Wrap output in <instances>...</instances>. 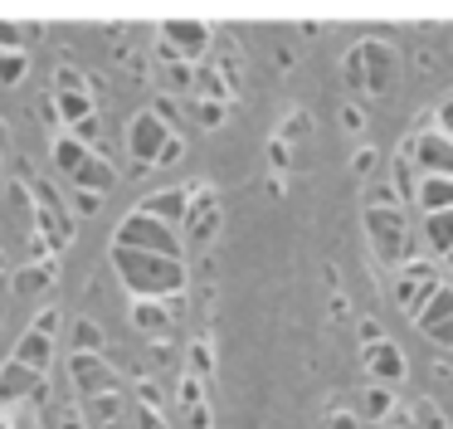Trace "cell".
Returning a JSON list of instances; mask_svg holds the SVG:
<instances>
[{"label": "cell", "mask_w": 453, "mask_h": 429, "mask_svg": "<svg viewBox=\"0 0 453 429\" xmlns=\"http://www.w3.org/2000/svg\"><path fill=\"white\" fill-rule=\"evenodd\" d=\"M112 273L132 298H151V302H171L190 288V269L186 259H161V254H137V249H108Z\"/></svg>", "instance_id": "6da1fadb"}, {"label": "cell", "mask_w": 453, "mask_h": 429, "mask_svg": "<svg viewBox=\"0 0 453 429\" xmlns=\"http://www.w3.org/2000/svg\"><path fill=\"white\" fill-rule=\"evenodd\" d=\"M395 68H400V49L390 39L371 35V39H356L342 58V83L351 93V103L361 98H385L395 83Z\"/></svg>", "instance_id": "7a4b0ae2"}, {"label": "cell", "mask_w": 453, "mask_h": 429, "mask_svg": "<svg viewBox=\"0 0 453 429\" xmlns=\"http://www.w3.org/2000/svg\"><path fill=\"white\" fill-rule=\"evenodd\" d=\"M365 244H371V259L380 269H404L410 259H419V239H414V224L400 205H385V210H365Z\"/></svg>", "instance_id": "3957f363"}, {"label": "cell", "mask_w": 453, "mask_h": 429, "mask_svg": "<svg viewBox=\"0 0 453 429\" xmlns=\"http://www.w3.org/2000/svg\"><path fill=\"white\" fill-rule=\"evenodd\" d=\"M25 191H30V224H35V239L44 244V254H54V259H59V254L73 249V239H79V220L69 214L64 195L54 191L44 176L25 181Z\"/></svg>", "instance_id": "277c9868"}, {"label": "cell", "mask_w": 453, "mask_h": 429, "mask_svg": "<svg viewBox=\"0 0 453 429\" xmlns=\"http://www.w3.org/2000/svg\"><path fill=\"white\" fill-rule=\"evenodd\" d=\"M225 230V200H219L215 181H196L190 185V205L180 220V249L186 254H210V244Z\"/></svg>", "instance_id": "5b68a950"}, {"label": "cell", "mask_w": 453, "mask_h": 429, "mask_svg": "<svg viewBox=\"0 0 453 429\" xmlns=\"http://www.w3.org/2000/svg\"><path fill=\"white\" fill-rule=\"evenodd\" d=\"M112 249H137V254H161V259H186V249H180V230H171V224L151 220V214H142V210H127L118 220V230H112Z\"/></svg>", "instance_id": "8992f818"}, {"label": "cell", "mask_w": 453, "mask_h": 429, "mask_svg": "<svg viewBox=\"0 0 453 429\" xmlns=\"http://www.w3.org/2000/svg\"><path fill=\"white\" fill-rule=\"evenodd\" d=\"M439 263L434 259H410L404 263V269H395V283H390V298H395V312H400V317H410L414 322V312L424 308V302H429V292L439 288Z\"/></svg>", "instance_id": "52a82bcc"}, {"label": "cell", "mask_w": 453, "mask_h": 429, "mask_svg": "<svg viewBox=\"0 0 453 429\" xmlns=\"http://www.w3.org/2000/svg\"><path fill=\"white\" fill-rule=\"evenodd\" d=\"M157 44H166L180 64H200L210 54V44H215V29L205 20H161Z\"/></svg>", "instance_id": "ba28073f"}, {"label": "cell", "mask_w": 453, "mask_h": 429, "mask_svg": "<svg viewBox=\"0 0 453 429\" xmlns=\"http://www.w3.org/2000/svg\"><path fill=\"white\" fill-rule=\"evenodd\" d=\"M69 386L79 400L108 395V390H127L122 386V370L108 356H79V351H69Z\"/></svg>", "instance_id": "9c48e42d"}, {"label": "cell", "mask_w": 453, "mask_h": 429, "mask_svg": "<svg viewBox=\"0 0 453 429\" xmlns=\"http://www.w3.org/2000/svg\"><path fill=\"white\" fill-rule=\"evenodd\" d=\"M166 136H171V127L157 122L147 107H137V113L127 117V156H132V166H137V171H151V166H157V152L166 146Z\"/></svg>", "instance_id": "30bf717a"}, {"label": "cell", "mask_w": 453, "mask_h": 429, "mask_svg": "<svg viewBox=\"0 0 453 429\" xmlns=\"http://www.w3.org/2000/svg\"><path fill=\"white\" fill-rule=\"evenodd\" d=\"M414 332H419L429 347L453 351V292L443 288V278H439V288L429 292V302L414 312Z\"/></svg>", "instance_id": "8fae6325"}, {"label": "cell", "mask_w": 453, "mask_h": 429, "mask_svg": "<svg viewBox=\"0 0 453 429\" xmlns=\"http://www.w3.org/2000/svg\"><path fill=\"white\" fill-rule=\"evenodd\" d=\"M400 146H404V156L414 161L419 176H453V142L443 132L419 127V132H414L410 142H400Z\"/></svg>", "instance_id": "7c38bea8"}, {"label": "cell", "mask_w": 453, "mask_h": 429, "mask_svg": "<svg viewBox=\"0 0 453 429\" xmlns=\"http://www.w3.org/2000/svg\"><path fill=\"white\" fill-rule=\"evenodd\" d=\"M365 351V380L371 386H385V390H400L410 380V356H404L400 341H375V347H361Z\"/></svg>", "instance_id": "4fadbf2b"}, {"label": "cell", "mask_w": 453, "mask_h": 429, "mask_svg": "<svg viewBox=\"0 0 453 429\" xmlns=\"http://www.w3.org/2000/svg\"><path fill=\"white\" fill-rule=\"evenodd\" d=\"M15 400H40V405H50V380L5 356V366H0V405H15Z\"/></svg>", "instance_id": "5bb4252c"}, {"label": "cell", "mask_w": 453, "mask_h": 429, "mask_svg": "<svg viewBox=\"0 0 453 429\" xmlns=\"http://www.w3.org/2000/svg\"><path fill=\"white\" fill-rule=\"evenodd\" d=\"M11 288L15 298L44 302L54 288H59V259H35V263H15L11 269Z\"/></svg>", "instance_id": "9a60e30c"}, {"label": "cell", "mask_w": 453, "mask_h": 429, "mask_svg": "<svg viewBox=\"0 0 453 429\" xmlns=\"http://www.w3.org/2000/svg\"><path fill=\"white\" fill-rule=\"evenodd\" d=\"M54 351H59V337H50V332H40V327H25L20 337H15L11 361H20V366L35 370V376L50 380L54 376Z\"/></svg>", "instance_id": "2e32d148"}, {"label": "cell", "mask_w": 453, "mask_h": 429, "mask_svg": "<svg viewBox=\"0 0 453 429\" xmlns=\"http://www.w3.org/2000/svg\"><path fill=\"white\" fill-rule=\"evenodd\" d=\"M127 322L137 337L147 341H166L176 332V317H171V302H151V298H132L127 302Z\"/></svg>", "instance_id": "e0dca14e"}, {"label": "cell", "mask_w": 453, "mask_h": 429, "mask_svg": "<svg viewBox=\"0 0 453 429\" xmlns=\"http://www.w3.org/2000/svg\"><path fill=\"white\" fill-rule=\"evenodd\" d=\"M186 205H190V185H161V191H151L137 210L151 214V220H161V224H171V230H180Z\"/></svg>", "instance_id": "ac0fdd59"}, {"label": "cell", "mask_w": 453, "mask_h": 429, "mask_svg": "<svg viewBox=\"0 0 453 429\" xmlns=\"http://www.w3.org/2000/svg\"><path fill=\"white\" fill-rule=\"evenodd\" d=\"M69 181H73V191H93V195H108L112 185L122 181V176H118V166H112V161H108V156H103V152H88V156H83V166H79V171L69 176Z\"/></svg>", "instance_id": "d6986e66"}, {"label": "cell", "mask_w": 453, "mask_h": 429, "mask_svg": "<svg viewBox=\"0 0 453 429\" xmlns=\"http://www.w3.org/2000/svg\"><path fill=\"white\" fill-rule=\"evenodd\" d=\"M83 425L88 429H118L122 419H127V390H108V395H93L83 400Z\"/></svg>", "instance_id": "ffe728a7"}, {"label": "cell", "mask_w": 453, "mask_h": 429, "mask_svg": "<svg viewBox=\"0 0 453 429\" xmlns=\"http://www.w3.org/2000/svg\"><path fill=\"white\" fill-rule=\"evenodd\" d=\"M410 210H419V214L453 210V176H419V185H414V205H410Z\"/></svg>", "instance_id": "44dd1931"}, {"label": "cell", "mask_w": 453, "mask_h": 429, "mask_svg": "<svg viewBox=\"0 0 453 429\" xmlns=\"http://www.w3.org/2000/svg\"><path fill=\"white\" fill-rule=\"evenodd\" d=\"M176 400H180V410H186V429H210V400H205V386H200V380L180 376Z\"/></svg>", "instance_id": "7402d4cb"}, {"label": "cell", "mask_w": 453, "mask_h": 429, "mask_svg": "<svg viewBox=\"0 0 453 429\" xmlns=\"http://www.w3.org/2000/svg\"><path fill=\"white\" fill-rule=\"evenodd\" d=\"M424 249H429V254H424V259H434V263H439L443 259V254H449L453 249V210H439V214H424Z\"/></svg>", "instance_id": "603a6c76"}, {"label": "cell", "mask_w": 453, "mask_h": 429, "mask_svg": "<svg viewBox=\"0 0 453 429\" xmlns=\"http://www.w3.org/2000/svg\"><path fill=\"white\" fill-rule=\"evenodd\" d=\"M157 78H161V88H166V98L171 93L190 98V64H180L166 44H157Z\"/></svg>", "instance_id": "cb8c5ba5"}, {"label": "cell", "mask_w": 453, "mask_h": 429, "mask_svg": "<svg viewBox=\"0 0 453 429\" xmlns=\"http://www.w3.org/2000/svg\"><path fill=\"white\" fill-rule=\"evenodd\" d=\"M54 103V117H59V127L69 132V127L88 122V117H98V107H93V93H50Z\"/></svg>", "instance_id": "d4e9b609"}, {"label": "cell", "mask_w": 453, "mask_h": 429, "mask_svg": "<svg viewBox=\"0 0 453 429\" xmlns=\"http://www.w3.org/2000/svg\"><path fill=\"white\" fill-rule=\"evenodd\" d=\"M69 351H79V356H103V351H108V332L93 317H73L69 322Z\"/></svg>", "instance_id": "484cf974"}, {"label": "cell", "mask_w": 453, "mask_h": 429, "mask_svg": "<svg viewBox=\"0 0 453 429\" xmlns=\"http://www.w3.org/2000/svg\"><path fill=\"white\" fill-rule=\"evenodd\" d=\"M385 181H390L395 200H400L404 210H410V205H414V185H419V171H414V161L404 156V146L390 156V176H385Z\"/></svg>", "instance_id": "4316f807"}, {"label": "cell", "mask_w": 453, "mask_h": 429, "mask_svg": "<svg viewBox=\"0 0 453 429\" xmlns=\"http://www.w3.org/2000/svg\"><path fill=\"white\" fill-rule=\"evenodd\" d=\"M0 429H44V405H40V400L0 405Z\"/></svg>", "instance_id": "83f0119b"}, {"label": "cell", "mask_w": 453, "mask_h": 429, "mask_svg": "<svg viewBox=\"0 0 453 429\" xmlns=\"http://www.w3.org/2000/svg\"><path fill=\"white\" fill-rule=\"evenodd\" d=\"M395 390H385V386H371V380H365V390H361V410H356V415H361V425L365 419H375V425H380V419H390L395 415Z\"/></svg>", "instance_id": "f1b7e54d"}, {"label": "cell", "mask_w": 453, "mask_h": 429, "mask_svg": "<svg viewBox=\"0 0 453 429\" xmlns=\"http://www.w3.org/2000/svg\"><path fill=\"white\" fill-rule=\"evenodd\" d=\"M83 156H88V146L83 142H73V136H50V161H54V171L59 176H73L83 166Z\"/></svg>", "instance_id": "f546056e"}, {"label": "cell", "mask_w": 453, "mask_h": 429, "mask_svg": "<svg viewBox=\"0 0 453 429\" xmlns=\"http://www.w3.org/2000/svg\"><path fill=\"white\" fill-rule=\"evenodd\" d=\"M186 376L200 380V386L215 376V347H210V337H196V341H190V351H186Z\"/></svg>", "instance_id": "4dcf8cb0"}, {"label": "cell", "mask_w": 453, "mask_h": 429, "mask_svg": "<svg viewBox=\"0 0 453 429\" xmlns=\"http://www.w3.org/2000/svg\"><path fill=\"white\" fill-rule=\"evenodd\" d=\"M410 419H414V429H453L449 410H443L434 395H419V400H414V405H410Z\"/></svg>", "instance_id": "1f68e13d"}, {"label": "cell", "mask_w": 453, "mask_h": 429, "mask_svg": "<svg viewBox=\"0 0 453 429\" xmlns=\"http://www.w3.org/2000/svg\"><path fill=\"white\" fill-rule=\"evenodd\" d=\"M50 93H88V74L79 64H54V78H50Z\"/></svg>", "instance_id": "d6a6232c"}, {"label": "cell", "mask_w": 453, "mask_h": 429, "mask_svg": "<svg viewBox=\"0 0 453 429\" xmlns=\"http://www.w3.org/2000/svg\"><path fill=\"white\" fill-rule=\"evenodd\" d=\"M186 103H190V117H196L205 132H219V127H225V117H229L225 103H210V98H186Z\"/></svg>", "instance_id": "836d02e7"}, {"label": "cell", "mask_w": 453, "mask_h": 429, "mask_svg": "<svg viewBox=\"0 0 453 429\" xmlns=\"http://www.w3.org/2000/svg\"><path fill=\"white\" fill-rule=\"evenodd\" d=\"M307 132H312V113H303V107H293V113H288L283 122H278V132H273V136L288 146V142H303Z\"/></svg>", "instance_id": "e575fe53"}, {"label": "cell", "mask_w": 453, "mask_h": 429, "mask_svg": "<svg viewBox=\"0 0 453 429\" xmlns=\"http://www.w3.org/2000/svg\"><path fill=\"white\" fill-rule=\"evenodd\" d=\"M30 78V54H0V83L5 88H15V83H25Z\"/></svg>", "instance_id": "d590c367"}, {"label": "cell", "mask_w": 453, "mask_h": 429, "mask_svg": "<svg viewBox=\"0 0 453 429\" xmlns=\"http://www.w3.org/2000/svg\"><path fill=\"white\" fill-rule=\"evenodd\" d=\"M186 152H190V146H186V132H171L166 146L157 152V166H151V171H171V166H180V161H186Z\"/></svg>", "instance_id": "8d00e7d4"}, {"label": "cell", "mask_w": 453, "mask_h": 429, "mask_svg": "<svg viewBox=\"0 0 453 429\" xmlns=\"http://www.w3.org/2000/svg\"><path fill=\"white\" fill-rule=\"evenodd\" d=\"M132 405H151V410H166V395H161V386H157V380H151V376H137V380H132Z\"/></svg>", "instance_id": "74e56055"}, {"label": "cell", "mask_w": 453, "mask_h": 429, "mask_svg": "<svg viewBox=\"0 0 453 429\" xmlns=\"http://www.w3.org/2000/svg\"><path fill=\"white\" fill-rule=\"evenodd\" d=\"M385 205H400V200H395V191H390L385 176H371V185H365V210H385ZM400 210H404V205H400Z\"/></svg>", "instance_id": "f35d334b"}, {"label": "cell", "mask_w": 453, "mask_h": 429, "mask_svg": "<svg viewBox=\"0 0 453 429\" xmlns=\"http://www.w3.org/2000/svg\"><path fill=\"white\" fill-rule=\"evenodd\" d=\"M127 415H132V425H137V429H171L166 410H151V405H132V400H127Z\"/></svg>", "instance_id": "ab89813d"}, {"label": "cell", "mask_w": 453, "mask_h": 429, "mask_svg": "<svg viewBox=\"0 0 453 429\" xmlns=\"http://www.w3.org/2000/svg\"><path fill=\"white\" fill-rule=\"evenodd\" d=\"M351 171L361 176V181H371V176L380 171V152H375L371 142H365V146H356V152H351Z\"/></svg>", "instance_id": "60d3db41"}, {"label": "cell", "mask_w": 453, "mask_h": 429, "mask_svg": "<svg viewBox=\"0 0 453 429\" xmlns=\"http://www.w3.org/2000/svg\"><path fill=\"white\" fill-rule=\"evenodd\" d=\"M25 49V25L20 20H0V54H20Z\"/></svg>", "instance_id": "b9f144b4"}, {"label": "cell", "mask_w": 453, "mask_h": 429, "mask_svg": "<svg viewBox=\"0 0 453 429\" xmlns=\"http://www.w3.org/2000/svg\"><path fill=\"white\" fill-rule=\"evenodd\" d=\"M103 210V195H93V191H73L69 195V214L73 220H83V214H98Z\"/></svg>", "instance_id": "7bdbcfd3"}, {"label": "cell", "mask_w": 453, "mask_h": 429, "mask_svg": "<svg viewBox=\"0 0 453 429\" xmlns=\"http://www.w3.org/2000/svg\"><path fill=\"white\" fill-rule=\"evenodd\" d=\"M326 429H361V415L351 405H332L326 410Z\"/></svg>", "instance_id": "ee69618b"}, {"label": "cell", "mask_w": 453, "mask_h": 429, "mask_svg": "<svg viewBox=\"0 0 453 429\" xmlns=\"http://www.w3.org/2000/svg\"><path fill=\"white\" fill-rule=\"evenodd\" d=\"M288 161H293V152H288L278 136H268V166H273V176H283L288 171Z\"/></svg>", "instance_id": "f6af8a7d"}, {"label": "cell", "mask_w": 453, "mask_h": 429, "mask_svg": "<svg viewBox=\"0 0 453 429\" xmlns=\"http://www.w3.org/2000/svg\"><path fill=\"white\" fill-rule=\"evenodd\" d=\"M342 127H346V132H356V136L365 132V113H361V103H351V98H346V107H342Z\"/></svg>", "instance_id": "bcb514c9"}, {"label": "cell", "mask_w": 453, "mask_h": 429, "mask_svg": "<svg viewBox=\"0 0 453 429\" xmlns=\"http://www.w3.org/2000/svg\"><path fill=\"white\" fill-rule=\"evenodd\" d=\"M434 132H443L453 142V98H443V103H439V113H434Z\"/></svg>", "instance_id": "7dc6e473"}, {"label": "cell", "mask_w": 453, "mask_h": 429, "mask_svg": "<svg viewBox=\"0 0 453 429\" xmlns=\"http://www.w3.org/2000/svg\"><path fill=\"white\" fill-rule=\"evenodd\" d=\"M375 341H385V327L375 317H361V347H375Z\"/></svg>", "instance_id": "c3c4849f"}, {"label": "cell", "mask_w": 453, "mask_h": 429, "mask_svg": "<svg viewBox=\"0 0 453 429\" xmlns=\"http://www.w3.org/2000/svg\"><path fill=\"white\" fill-rule=\"evenodd\" d=\"M59 429H88V425H83L79 410H64V415H59Z\"/></svg>", "instance_id": "681fc988"}, {"label": "cell", "mask_w": 453, "mask_h": 429, "mask_svg": "<svg viewBox=\"0 0 453 429\" xmlns=\"http://www.w3.org/2000/svg\"><path fill=\"white\" fill-rule=\"evenodd\" d=\"M5 152H11V127L0 122V156H5Z\"/></svg>", "instance_id": "f907efd6"}, {"label": "cell", "mask_w": 453, "mask_h": 429, "mask_svg": "<svg viewBox=\"0 0 453 429\" xmlns=\"http://www.w3.org/2000/svg\"><path fill=\"white\" fill-rule=\"evenodd\" d=\"M439 263H443V273H453V249H449V254H443V259H439Z\"/></svg>", "instance_id": "816d5d0a"}, {"label": "cell", "mask_w": 453, "mask_h": 429, "mask_svg": "<svg viewBox=\"0 0 453 429\" xmlns=\"http://www.w3.org/2000/svg\"><path fill=\"white\" fill-rule=\"evenodd\" d=\"M5 181H11V176H5V156H0V185H5Z\"/></svg>", "instance_id": "f5cc1de1"}, {"label": "cell", "mask_w": 453, "mask_h": 429, "mask_svg": "<svg viewBox=\"0 0 453 429\" xmlns=\"http://www.w3.org/2000/svg\"><path fill=\"white\" fill-rule=\"evenodd\" d=\"M5 269H11V263H5V249H0V273H5Z\"/></svg>", "instance_id": "db71d44e"}, {"label": "cell", "mask_w": 453, "mask_h": 429, "mask_svg": "<svg viewBox=\"0 0 453 429\" xmlns=\"http://www.w3.org/2000/svg\"><path fill=\"white\" fill-rule=\"evenodd\" d=\"M443 288H449V292H453V273H449V278H443Z\"/></svg>", "instance_id": "11a10c76"}, {"label": "cell", "mask_w": 453, "mask_h": 429, "mask_svg": "<svg viewBox=\"0 0 453 429\" xmlns=\"http://www.w3.org/2000/svg\"><path fill=\"white\" fill-rule=\"evenodd\" d=\"M449 419H453V405H449Z\"/></svg>", "instance_id": "9f6ffc18"}]
</instances>
